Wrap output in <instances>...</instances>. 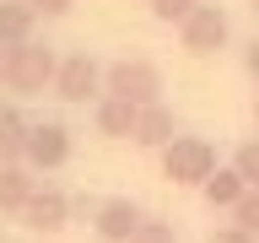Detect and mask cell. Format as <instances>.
<instances>
[{
	"instance_id": "6da1fadb",
	"label": "cell",
	"mask_w": 259,
	"mask_h": 243,
	"mask_svg": "<svg viewBox=\"0 0 259 243\" xmlns=\"http://www.w3.org/2000/svg\"><path fill=\"white\" fill-rule=\"evenodd\" d=\"M103 97H119V103H130V108L162 103V70H157V60L124 54V60L103 65Z\"/></svg>"
},
{
	"instance_id": "7a4b0ae2",
	"label": "cell",
	"mask_w": 259,
	"mask_h": 243,
	"mask_svg": "<svg viewBox=\"0 0 259 243\" xmlns=\"http://www.w3.org/2000/svg\"><path fill=\"white\" fill-rule=\"evenodd\" d=\"M54 76H60V54L49 44H16L6 49V70H0V81L11 87V92H44V87H54Z\"/></svg>"
},
{
	"instance_id": "3957f363",
	"label": "cell",
	"mask_w": 259,
	"mask_h": 243,
	"mask_svg": "<svg viewBox=\"0 0 259 243\" xmlns=\"http://www.w3.org/2000/svg\"><path fill=\"white\" fill-rule=\"evenodd\" d=\"M222 162H216V146L205 141V135H178L167 151H162V173L173 178V184H205L210 173H216Z\"/></svg>"
},
{
	"instance_id": "277c9868",
	"label": "cell",
	"mask_w": 259,
	"mask_h": 243,
	"mask_svg": "<svg viewBox=\"0 0 259 243\" xmlns=\"http://www.w3.org/2000/svg\"><path fill=\"white\" fill-rule=\"evenodd\" d=\"M54 92H60L65 103H87V97H97V92H103V65H97L87 49H76V54H60Z\"/></svg>"
},
{
	"instance_id": "5b68a950",
	"label": "cell",
	"mask_w": 259,
	"mask_h": 243,
	"mask_svg": "<svg viewBox=\"0 0 259 243\" xmlns=\"http://www.w3.org/2000/svg\"><path fill=\"white\" fill-rule=\"evenodd\" d=\"M227 32H232V27H227V11H222V6H200V11L178 27V44L189 49L194 60H210V54L227 44Z\"/></svg>"
},
{
	"instance_id": "8992f818",
	"label": "cell",
	"mask_w": 259,
	"mask_h": 243,
	"mask_svg": "<svg viewBox=\"0 0 259 243\" xmlns=\"http://www.w3.org/2000/svg\"><path fill=\"white\" fill-rule=\"evenodd\" d=\"M60 162H70V130H65L60 119L32 125L27 151H22V168H60Z\"/></svg>"
},
{
	"instance_id": "52a82bcc",
	"label": "cell",
	"mask_w": 259,
	"mask_h": 243,
	"mask_svg": "<svg viewBox=\"0 0 259 243\" xmlns=\"http://www.w3.org/2000/svg\"><path fill=\"white\" fill-rule=\"evenodd\" d=\"M141 227V206L130 194H113V200H97V216H92V232L103 243H130Z\"/></svg>"
},
{
	"instance_id": "ba28073f",
	"label": "cell",
	"mask_w": 259,
	"mask_h": 243,
	"mask_svg": "<svg viewBox=\"0 0 259 243\" xmlns=\"http://www.w3.org/2000/svg\"><path fill=\"white\" fill-rule=\"evenodd\" d=\"M22 222H27L32 232H44V238L65 232V222H70V194H65V189H54V184H44V189H32L27 211H22Z\"/></svg>"
},
{
	"instance_id": "9c48e42d",
	"label": "cell",
	"mask_w": 259,
	"mask_h": 243,
	"mask_svg": "<svg viewBox=\"0 0 259 243\" xmlns=\"http://www.w3.org/2000/svg\"><path fill=\"white\" fill-rule=\"evenodd\" d=\"M178 141V119L167 103H151V108L135 113V146H146V151H167V146Z\"/></svg>"
},
{
	"instance_id": "30bf717a",
	"label": "cell",
	"mask_w": 259,
	"mask_h": 243,
	"mask_svg": "<svg viewBox=\"0 0 259 243\" xmlns=\"http://www.w3.org/2000/svg\"><path fill=\"white\" fill-rule=\"evenodd\" d=\"M135 113L141 108H130V103H119V97H97L92 125H97L103 141H135Z\"/></svg>"
},
{
	"instance_id": "8fae6325",
	"label": "cell",
	"mask_w": 259,
	"mask_h": 243,
	"mask_svg": "<svg viewBox=\"0 0 259 243\" xmlns=\"http://www.w3.org/2000/svg\"><path fill=\"white\" fill-rule=\"evenodd\" d=\"M32 189H38V178H32V168H22V162H0V211H27Z\"/></svg>"
},
{
	"instance_id": "7c38bea8",
	"label": "cell",
	"mask_w": 259,
	"mask_h": 243,
	"mask_svg": "<svg viewBox=\"0 0 259 243\" xmlns=\"http://www.w3.org/2000/svg\"><path fill=\"white\" fill-rule=\"evenodd\" d=\"M32 27H38V16L27 0H0V49L32 44Z\"/></svg>"
},
{
	"instance_id": "4fadbf2b",
	"label": "cell",
	"mask_w": 259,
	"mask_h": 243,
	"mask_svg": "<svg viewBox=\"0 0 259 243\" xmlns=\"http://www.w3.org/2000/svg\"><path fill=\"white\" fill-rule=\"evenodd\" d=\"M27 135H32V119L16 108V103H6V108H0V162H22Z\"/></svg>"
},
{
	"instance_id": "5bb4252c",
	"label": "cell",
	"mask_w": 259,
	"mask_h": 243,
	"mask_svg": "<svg viewBox=\"0 0 259 243\" xmlns=\"http://www.w3.org/2000/svg\"><path fill=\"white\" fill-rule=\"evenodd\" d=\"M200 194H205V206H210V211H232L243 194H248V184L238 178V168H216V173L200 184Z\"/></svg>"
},
{
	"instance_id": "9a60e30c",
	"label": "cell",
	"mask_w": 259,
	"mask_h": 243,
	"mask_svg": "<svg viewBox=\"0 0 259 243\" xmlns=\"http://www.w3.org/2000/svg\"><path fill=\"white\" fill-rule=\"evenodd\" d=\"M200 6H205V0H151V16H157V22H167V27H184Z\"/></svg>"
},
{
	"instance_id": "2e32d148",
	"label": "cell",
	"mask_w": 259,
	"mask_h": 243,
	"mask_svg": "<svg viewBox=\"0 0 259 243\" xmlns=\"http://www.w3.org/2000/svg\"><path fill=\"white\" fill-rule=\"evenodd\" d=\"M232 168H238V178L248 189H259V141H243L238 151H232Z\"/></svg>"
},
{
	"instance_id": "e0dca14e",
	"label": "cell",
	"mask_w": 259,
	"mask_h": 243,
	"mask_svg": "<svg viewBox=\"0 0 259 243\" xmlns=\"http://www.w3.org/2000/svg\"><path fill=\"white\" fill-rule=\"evenodd\" d=\"M130 243H178V232H173V222H162V216H141V227H135Z\"/></svg>"
},
{
	"instance_id": "ac0fdd59",
	"label": "cell",
	"mask_w": 259,
	"mask_h": 243,
	"mask_svg": "<svg viewBox=\"0 0 259 243\" xmlns=\"http://www.w3.org/2000/svg\"><path fill=\"white\" fill-rule=\"evenodd\" d=\"M232 227H243V232H254V238H259V189H248L238 206H232Z\"/></svg>"
},
{
	"instance_id": "d6986e66",
	"label": "cell",
	"mask_w": 259,
	"mask_h": 243,
	"mask_svg": "<svg viewBox=\"0 0 259 243\" xmlns=\"http://www.w3.org/2000/svg\"><path fill=\"white\" fill-rule=\"evenodd\" d=\"M27 6H32V16H49V22H54V16H65L76 0H27Z\"/></svg>"
},
{
	"instance_id": "ffe728a7",
	"label": "cell",
	"mask_w": 259,
	"mask_h": 243,
	"mask_svg": "<svg viewBox=\"0 0 259 243\" xmlns=\"http://www.w3.org/2000/svg\"><path fill=\"white\" fill-rule=\"evenodd\" d=\"M210 243H259V238H254V232H243V227H232V222H227V227H216V232H210Z\"/></svg>"
},
{
	"instance_id": "44dd1931",
	"label": "cell",
	"mask_w": 259,
	"mask_h": 243,
	"mask_svg": "<svg viewBox=\"0 0 259 243\" xmlns=\"http://www.w3.org/2000/svg\"><path fill=\"white\" fill-rule=\"evenodd\" d=\"M243 70H248V76L259 81V32L248 38V44H243Z\"/></svg>"
},
{
	"instance_id": "7402d4cb",
	"label": "cell",
	"mask_w": 259,
	"mask_h": 243,
	"mask_svg": "<svg viewBox=\"0 0 259 243\" xmlns=\"http://www.w3.org/2000/svg\"><path fill=\"white\" fill-rule=\"evenodd\" d=\"M254 125H259V92H254Z\"/></svg>"
},
{
	"instance_id": "603a6c76",
	"label": "cell",
	"mask_w": 259,
	"mask_h": 243,
	"mask_svg": "<svg viewBox=\"0 0 259 243\" xmlns=\"http://www.w3.org/2000/svg\"><path fill=\"white\" fill-rule=\"evenodd\" d=\"M0 70H6V49H0Z\"/></svg>"
},
{
	"instance_id": "cb8c5ba5",
	"label": "cell",
	"mask_w": 259,
	"mask_h": 243,
	"mask_svg": "<svg viewBox=\"0 0 259 243\" xmlns=\"http://www.w3.org/2000/svg\"><path fill=\"white\" fill-rule=\"evenodd\" d=\"M254 11H259V0H254Z\"/></svg>"
}]
</instances>
